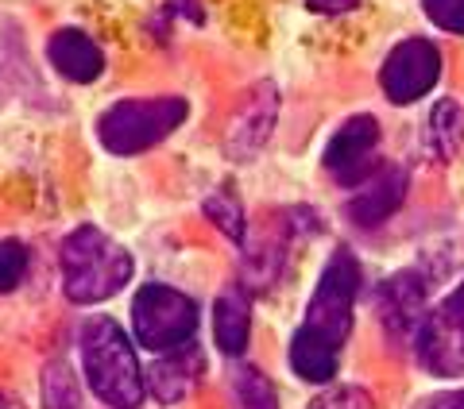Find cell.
<instances>
[{"label": "cell", "instance_id": "obj_18", "mask_svg": "<svg viewBox=\"0 0 464 409\" xmlns=\"http://www.w3.org/2000/svg\"><path fill=\"white\" fill-rule=\"evenodd\" d=\"M232 394H237L240 409H275V386L267 383V375L256 367H237V375H232Z\"/></svg>", "mask_w": 464, "mask_h": 409}, {"label": "cell", "instance_id": "obj_19", "mask_svg": "<svg viewBox=\"0 0 464 409\" xmlns=\"http://www.w3.org/2000/svg\"><path fill=\"white\" fill-rule=\"evenodd\" d=\"M206 216H209V221H213L217 228L225 232L228 240H237V243L244 240V209H240V204L232 201L228 194L209 197V201H206Z\"/></svg>", "mask_w": 464, "mask_h": 409}, {"label": "cell", "instance_id": "obj_22", "mask_svg": "<svg viewBox=\"0 0 464 409\" xmlns=\"http://www.w3.org/2000/svg\"><path fill=\"white\" fill-rule=\"evenodd\" d=\"M310 409H375L372 405V394L360 390V386H341V390H329L322 394Z\"/></svg>", "mask_w": 464, "mask_h": 409}, {"label": "cell", "instance_id": "obj_13", "mask_svg": "<svg viewBox=\"0 0 464 409\" xmlns=\"http://www.w3.org/2000/svg\"><path fill=\"white\" fill-rule=\"evenodd\" d=\"M47 58L66 81H78V85L97 81L101 70H105V54H101V47L85 32H78V27L54 32L51 43H47Z\"/></svg>", "mask_w": 464, "mask_h": 409}, {"label": "cell", "instance_id": "obj_5", "mask_svg": "<svg viewBox=\"0 0 464 409\" xmlns=\"http://www.w3.org/2000/svg\"><path fill=\"white\" fill-rule=\"evenodd\" d=\"M356 290H360V267L348 252H333L317 290L306 305V328L317 332L322 340L333 347H341L353 332V305H356Z\"/></svg>", "mask_w": 464, "mask_h": 409}, {"label": "cell", "instance_id": "obj_14", "mask_svg": "<svg viewBox=\"0 0 464 409\" xmlns=\"http://www.w3.org/2000/svg\"><path fill=\"white\" fill-rule=\"evenodd\" d=\"M248 332H252V309H248V298L240 294L237 286L225 290L217 298V309H213V340L225 356H240L248 347Z\"/></svg>", "mask_w": 464, "mask_h": 409}, {"label": "cell", "instance_id": "obj_6", "mask_svg": "<svg viewBox=\"0 0 464 409\" xmlns=\"http://www.w3.org/2000/svg\"><path fill=\"white\" fill-rule=\"evenodd\" d=\"M414 352L430 375H441V378L464 375V282L438 309L426 313L422 328L414 336Z\"/></svg>", "mask_w": 464, "mask_h": 409}, {"label": "cell", "instance_id": "obj_9", "mask_svg": "<svg viewBox=\"0 0 464 409\" xmlns=\"http://www.w3.org/2000/svg\"><path fill=\"white\" fill-rule=\"evenodd\" d=\"M375 305H380V320L391 336H418L422 328V305H426V286L414 271L391 274V279L375 290Z\"/></svg>", "mask_w": 464, "mask_h": 409}, {"label": "cell", "instance_id": "obj_4", "mask_svg": "<svg viewBox=\"0 0 464 409\" xmlns=\"http://www.w3.org/2000/svg\"><path fill=\"white\" fill-rule=\"evenodd\" d=\"M132 328L136 340L148 352H174L182 344H194L198 328V305L174 286H143L132 301Z\"/></svg>", "mask_w": 464, "mask_h": 409}, {"label": "cell", "instance_id": "obj_21", "mask_svg": "<svg viewBox=\"0 0 464 409\" xmlns=\"http://www.w3.org/2000/svg\"><path fill=\"white\" fill-rule=\"evenodd\" d=\"M422 8L441 32L464 35V0H422Z\"/></svg>", "mask_w": 464, "mask_h": 409}, {"label": "cell", "instance_id": "obj_11", "mask_svg": "<svg viewBox=\"0 0 464 409\" xmlns=\"http://www.w3.org/2000/svg\"><path fill=\"white\" fill-rule=\"evenodd\" d=\"M201 375H206V356H201L194 344H182V347L163 352V356L151 363L148 390L163 405H174V402H182L186 394H190L201 383Z\"/></svg>", "mask_w": 464, "mask_h": 409}, {"label": "cell", "instance_id": "obj_3", "mask_svg": "<svg viewBox=\"0 0 464 409\" xmlns=\"http://www.w3.org/2000/svg\"><path fill=\"white\" fill-rule=\"evenodd\" d=\"M182 97H148V100H116L112 109L101 112L97 139L112 155H140L163 143L174 128L186 120Z\"/></svg>", "mask_w": 464, "mask_h": 409}, {"label": "cell", "instance_id": "obj_17", "mask_svg": "<svg viewBox=\"0 0 464 409\" xmlns=\"http://www.w3.org/2000/svg\"><path fill=\"white\" fill-rule=\"evenodd\" d=\"M43 409H82L74 371L63 359L47 363V371H43Z\"/></svg>", "mask_w": 464, "mask_h": 409}, {"label": "cell", "instance_id": "obj_12", "mask_svg": "<svg viewBox=\"0 0 464 409\" xmlns=\"http://www.w3.org/2000/svg\"><path fill=\"white\" fill-rule=\"evenodd\" d=\"M402 197H406V174L399 166H383L353 194V201H348V216H353L360 228H375L399 209Z\"/></svg>", "mask_w": 464, "mask_h": 409}, {"label": "cell", "instance_id": "obj_16", "mask_svg": "<svg viewBox=\"0 0 464 409\" xmlns=\"http://www.w3.org/2000/svg\"><path fill=\"white\" fill-rule=\"evenodd\" d=\"M426 147L438 158H453L464 147V109L457 100H438L430 112L426 128Z\"/></svg>", "mask_w": 464, "mask_h": 409}, {"label": "cell", "instance_id": "obj_8", "mask_svg": "<svg viewBox=\"0 0 464 409\" xmlns=\"http://www.w3.org/2000/svg\"><path fill=\"white\" fill-rule=\"evenodd\" d=\"M375 147H380V120L353 116L325 147V170L341 185H364L375 174Z\"/></svg>", "mask_w": 464, "mask_h": 409}, {"label": "cell", "instance_id": "obj_2", "mask_svg": "<svg viewBox=\"0 0 464 409\" xmlns=\"http://www.w3.org/2000/svg\"><path fill=\"white\" fill-rule=\"evenodd\" d=\"M82 363L101 402H109L112 409H136L143 402L136 347L112 317H90L82 325Z\"/></svg>", "mask_w": 464, "mask_h": 409}, {"label": "cell", "instance_id": "obj_15", "mask_svg": "<svg viewBox=\"0 0 464 409\" xmlns=\"http://www.w3.org/2000/svg\"><path fill=\"white\" fill-rule=\"evenodd\" d=\"M337 352L341 347H333L329 340H322L317 332L302 325L295 332V340H290V367H295L298 378H306V383H329L337 375Z\"/></svg>", "mask_w": 464, "mask_h": 409}, {"label": "cell", "instance_id": "obj_7", "mask_svg": "<svg viewBox=\"0 0 464 409\" xmlns=\"http://www.w3.org/2000/svg\"><path fill=\"white\" fill-rule=\"evenodd\" d=\"M441 78V51L430 39H402L383 62V93L395 105H414Z\"/></svg>", "mask_w": 464, "mask_h": 409}, {"label": "cell", "instance_id": "obj_25", "mask_svg": "<svg viewBox=\"0 0 464 409\" xmlns=\"http://www.w3.org/2000/svg\"><path fill=\"white\" fill-rule=\"evenodd\" d=\"M0 409H24V402H16L12 394H0Z\"/></svg>", "mask_w": 464, "mask_h": 409}, {"label": "cell", "instance_id": "obj_23", "mask_svg": "<svg viewBox=\"0 0 464 409\" xmlns=\"http://www.w3.org/2000/svg\"><path fill=\"white\" fill-rule=\"evenodd\" d=\"M314 12H329V16H341V12H353L360 0H306Z\"/></svg>", "mask_w": 464, "mask_h": 409}, {"label": "cell", "instance_id": "obj_10", "mask_svg": "<svg viewBox=\"0 0 464 409\" xmlns=\"http://www.w3.org/2000/svg\"><path fill=\"white\" fill-rule=\"evenodd\" d=\"M279 116V93H275L271 81H259L256 90L244 100V109L237 112L228 131V155L232 158H252L271 136V124Z\"/></svg>", "mask_w": 464, "mask_h": 409}, {"label": "cell", "instance_id": "obj_24", "mask_svg": "<svg viewBox=\"0 0 464 409\" xmlns=\"http://www.w3.org/2000/svg\"><path fill=\"white\" fill-rule=\"evenodd\" d=\"M422 409H464V390H453V394H438V398H430Z\"/></svg>", "mask_w": 464, "mask_h": 409}, {"label": "cell", "instance_id": "obj_1", "mask_svg": "<svg viewBox=\"0 0 464 409\" xmlns=\"http://www.w3.org/2000/svg\"><path fill=\"white\" fill-rule=\"evenodd\" d=\"M58 262H63V290L70 301L97 305L121 294L132 279V255L124 252L112 236H105L93 224L74 228L58 247Z\"/></svg>", "mask_w": 464, "mask_h": 409}, {"label": "cell", "instance_id": "obj_20", "mask_svg": "<svg viewBox=\"0 0 464 409\" xmlns=\"http://www.w3.org/2000/svg\"><path fill=\"white\" fill-rule=\"evenodd\" d=\"M27 271V247L20 240H0V294L16 290Z\"/></svg>", "mask_w": 464, "mask_h": 409}]
</instances>
